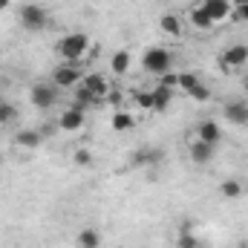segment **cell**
Wrapping results in <instances>:
<instances>
[{
    "label": "cell",
    "mask_w": 248,
    "mask_h": 248,
    "mask_svg": "<svg viewBox=\"0 0 248 248\" xmlns=\"http://www.w3.org/2000/svg\"><path fill=\"white\" fill-rule=\"evenodd\" d=\"M17 20L26 32H44L49 26V12L41 3H26L17 9Z\"/></svg>",
    "instance_id": "3957f363"
},
{
    "label": "cell",
    "mask_w": 248,
    "mask_h": 248,
    "mask_svg": "<svg viewBox=\"0 0 248 248\" xmlns=\"http://www.w3.org/2000/svg\"><path fill=\"white\" fill-rule=\"evenodd\" d=\"M219 63H222V69H228V72H240L248 63V46L246 44H231V46H225L222 55H219Z\"/></svg>",
    "instance_id": "8992f818"
},
{
    "label": "cell",
    "mask_w": 248,
    "mask_h": 248,
    "mask_svg": "<svg viewBox=\"0 0 248 248\" xmlns=\"http://www.w3.org/2000/svg\"><path fill=\"white\" fill-rule=\"evenodd\" d=\"M81 84H84V87H87V90H90V93H93L95 98H101V101H104V98L110 95V81H107V78H104L101 72H84Z\"/></svg>",
    "instance_id": "9c48e42d"
},
{
    "label": "cell",
    "mask_w": 248,
    "mask_h": 248,
    "mask_svg": "<svg viewBox=\"0 0 248 248\" xmlns=\"http://www.w3.org/2000/svg\"><path fill=\"white\" fill-rule=\"evenodd\" d=\"M41 141H44V133L41 130H32V127L17 130V136H15V144L23 147V150H35V147H41Z\"/></svg>",
    "instance_id": "2e32d148"
},
{
    "label": "cell",
    "mask_w": 248,
    "mask_h": 248,
    "mask_svg": "<svg viewBox=\"0 0 248 248\" xmlns=\"http://www.w3.org/2000/svg\"><path fill=\"white\" fill-rule=\"evenodd\" d=\"M159 26H162V32L165 35H170V38H182L185 35V26H182V20H179V15H162L159 17Z\"/></svg>",
    "instance_id": "e0dca14e"
},
{
    "label": "cell",
    "mask_w": 248,
    "mask_h": 248,
    "mask_svg": "<svg viewBox=\"0 0 248 248\" xmlns=\"http://www.w3.org/2000/svg\"><path fill=\"white\" fill-rule=\"evenodd\" d=\"M199 6L205 9V15H208L214 23H222V20L231 17V12H234V3H231V0H199Z\"/></svg>",
    "instance_id": "52a82bcc"
},
{
    "label": "cell",
    "mask_w": 248,
    "mask_h": 248,
    "mask_svg": "<svg viewBox=\"0 0 248 248\" xmlns=\"http://www.w3.org/2000/svg\"><path fill=\"white\" fill-rule=\"evenodd\" d=\"M75 243H78V248H101V231L98 228H81Z\"/></svg>",
    "instance_id": "d6986e66"
},
{
    "label": "cell",
    "mask_w": 248,
    "mask_h": 248,
    "mask_svg": "<svg viewBox=\"0 0 248 248\" xmlns=\"http://www.w3.org/2000/svg\"><path fill=\"white\" fill-rule=\"evenodd\" d=\"M176 248H199V240H196V234H193L190 222H182L179 237H176Z\"/></svg>",
    "instance_id": "44dd1931"
},
{
    "label": "cell",
    "mask_w": 248,
    "mask_h": 248,
    "mask_svg": "<svg viewBox=\"0 0 248 248\" xmlns=\"http://www.w3.org/2000/svg\"><path fill=\"white\" fill-rule=\"evenodd\" d=\"M150 93H153V110H156V113H165V110H170L176 90H170V87H165V84H156Z\"/></svg>",
    "instance_id": "5bb4252c"
},
{
    "label": "cell",
    "mask_w": 248,
    "mask_h": 248,
    "mask_svg": "<svg viewBox=\"0 0 248 248\" xmlns=\"http://www.w3.org/2000/svg\"><path fill=\"white\" fill-rule=\"evenodd\" d=\"M196 139H202L211 147H217L222 141V127L217 124V119H202V122H196Z\"/></svg>",
    "instance_id": "ba28073f"
},
{
    "label": "cell",
    "mask_w": 248,
    "mask_h": 248,
    "mask_svg": "<svg viewBox=\"0 0 248 248\" xmlns=\"http://www.w3.org/2000/svg\"><path fill=\"white\" fill-rule=\"evenodd\" d=\"M72 162L81 165V168H87V165H93V153H90L87 147H78V150L72 153Z\"/></svg>",
    "instance_id": "484cf974"
},
{
    "label": "cell",
    "mask_w": 248,
    "mask_h": 248,
    "mask_svg": "<svg viewBox=\"0 0 248 248\" xmlns=\"http://www.w3.org/2000/svg\"><path fill=\"white\" fill-rule=\"evenodd\" d=\"M162 147H139L136 153H133V168H156L159 162H162Z\"/></svg>",
    "instance_id": "7c38bea8"
},
{
    "label": "cell",
    "mask_w": 248,
    "mask_h": 248,
    "mask_svg": "<svg viewBox=\"0 0 248 248\" xmlns=\"http://www.w3.org/2000/svg\"><path fill=\"white\" fill-rule=\"evenodd\" d=\"M141 69L144 72H150V75H168L170 69H173V52L170 49H165V46H150V49H144V55H141Z\"/></svg>",
    "instance_id": "7a4b0ae2"
},
{
    "label": "cell",
    "mask_w": 248,
    "mask_h": 248,
    "mask_svg": "<svg viewBox=\"0 0 248 248\" xmlns=\"http://www.w3.org/2000/svg\"><path fill=\"white\" fill-rule=\"evenodd\" d=\"M222 116L237 127H248V101H225Z\"/></svg>",
    "instance_id": "4fadbf2b"
},
{
    "label": "cell",
    "mask_w": 248,
    "mask_h": 248,
    "mask_svg": "<svg viewBox=\"0 0 248 248\" xmlns=\"http://www.w3.org/2000/svg\"><path fill=\"white\" fill-rule=\"evenodd\" d=\"M219 193H222L225 199H243V196H246V182H240V179H225V182H219Z\"/></svg>",
    "instance_id": "ffe728a7"
},
{
    "label": "cell",
    "mask_w": 248,
    "mask_h": 248,
    "mask_svg": "<svg viewBox=\"0 0 248 248\" xmlns=\"http://www.w3.org/2000/svg\"><path fill=\"white\" fill-rule=\"evenodd\" d=\"M110 69H113V75H124V72L130 69V52H127V49H119V52L110 58Z\"/></svg>",
    "instance_id": "7402d4cb"
},
{
    "label": "cell",
    "mask_w": 248,
    "mask_h": 248,
    "mask_svg": "<svg viewBox=\"0 0 248 248\" xmlns=\"http://www.w3.org/2000/svg\"><path fill=\"white\" fill-rule=\"evenodd\" d=\"M240 23H248V0H237V6H234V12H231Z\"/></svg>",
    "instance_id": "4316f807"
},
{
    "label": "cell",
    "mask_w": 248,
    "mask_h": 248,
    "mask_svg": "<svg viewBox=\"0 0 248 248\" xmlns=\"http://www.w3.org/2000/svg\"><path fill=\"white\" fill-rule=\"evenodd\" d=\"M159 84H165V87H170V90H179V72H168V75H162Z\"/></svg>",
    "instance_id": "f1b7e54d"
},
{
    "label": "cell",
    "mask_w": 248,
    "mask_h": 248,
    "mask_svg": "<svg viewBox=\"0 0 248 248\" xmlns=\"http://www.w3.org/2000/svg\"><path fill=\"white\" fill-rule=\"evenodd\" d=\"M15 119H17V110H15L9 101L0 98V124H9V122H15Z\"/></svg>",
    "instance_id": "d4e9b609"
},
{
    "label": "cell",
    "mask_w": 248,
    "mask_h": 248,
    "mask_svg": "<svg viewBox=\"0 0 248 248\" xmlns=\"http://www.w3.org/2000/svg\"><path fill=\"white\" fill-rule=\"evenodd\" d=\"M6 3H9V0H0V9H3V6H6Z\"/></svg>",
    "instance_id": "f546056e"
},
{
    "label": "cell",
    "mask_w": 248,
    "mask_h": 248,
    "mask_svg": "<svg viewBox=\"0 0 248 248\" xmlns=\"http://www.w3.org/2000/svg\"><path fill=\"white\" fill-rule=\"evenodd\" d=\"M81 78H84L81 63H58V66L52 69V84H55L58 90H75V87L81 84Z\"/></svg>",
    "instance_id": "5b68a950"
},
{
    "label": "cell",
    "mask_w": 248,
    "mask_h": 248,
    "mask_svg": "<svg viewBox=\"0 0 248 248\" xmlns=\"http://www.w3.org/2000/svg\"><path fill=\"white\" fill-rule=\"evenodd\" d=\"M196 84H202V81H199V75H193V72H179V90L190 93Z\"/></svg>",
    "instance_id": "cb8c5ba5"
},
{
    "label": "cell",
    "mask_w": 248,
    "mask_h": 248,
    "mask_svg": "<svg viewBox=\"0 0 248 248\" xmlns=\"http://www.w3.org/2000/svg\"><path fill=\"white\" fill-rule=\"evenodd\" d=\"M214 153H217V147H211V144L202 141V139H193V141L187 144V156H190L193 165H208V162L214 159Z\"/></svg>",
    "instance_id": "8fae6325"
},
{
    "label": "cell",
    "mask_w": 248,
    "mask_h": 248,
    "mask_svg": "<svg viewBox=\"0 0 248 248\" xmlns=\"http://www.w3.org/2000/svg\"><path fill=\"white\" fill-rule=\"evenodd\" d=\"M90 52V35L87 32H69L55 41V55L63 63H81V58H87Z\"/></svg>",
    "instance_id": "6da1fadb"
},
{
    "label": "cell",
    "mask_w": 248,
    "mask_h": 248,
    "mask_svg": "<svg viewBox=\"0 0 248 248\" xmlns=\"http://www.w3.org/2000/svg\"><path fill=\"white\" fill-rule=\"evenodd\" d=\"M58 95H61V90H58L52 81H38V84H32V90H29V101H32L38 110L55 107V104H58Z\"/></svg>",
    "instance_id": "277c9868"
},
{
    "label": "cell",
    "mask_w": 248,
    "mask_h": 248,
    "mask_svg": "<svg viewBox=\"0 0 248 248\" xmlns=\"http://www.w3.org/2000/svg\"><path fill=\"white\" fill-rule=\"evenodd\" d=\"M95 104H104L101 98H95L84 84H78L75 87V98H72V107H78V110H90V107H95Z\"/></svg>",
    "instance_id": "ac0fdd59"
},
{
    "label": "cell",
    "mask_w": 248,
    "mask_h": 248,
    "mask_svg": "<svg viewBox=\"0 0 248 248\" xmlns=\"http://www.w3.org/2000/svg\"><path fill=\"white\" fill-rule=\"evenodd\" d=\"M87 122V110H78V107H66L61 116H58V127L66 130V133H75V130H81Z\"/></svg>",
    "instance_id": "30bf717a"
},
{
    "label": "cell",
    "mask_w": 248,
    "mask_h": 248,
    "mask_svg": "<svg viewBox=\"0 0 248 248\" xmlns=\"http://www.w3.org/2000/svg\"><path fill=\"white\" fill-rule=\"evenodd\" d=\"M136 104L144 107V110H153V93L150 90L147 93H136Z\"/></svg>",
    "instance_id": "83f0119b"
},
{
    "label": "cell",
    "mask_w": 248,
    "mask_h": 248,
    "mask_svg": "<svg viewBox=\"0 0 248 248\" xmlns=\"http://www.w3.org/2000/svg\"><path fill=\"white\" fill-rule=\"evenodd\" d=\"M187 20H190V26H193L196 32H208V29H214V26H217V23H214V20L205 15V9H202L199 3H193V6H190V12H187Z\"/></svg>",
    "instance_id": "9a60e30c"
},
{
    "label": "cell",
    "mask_w": 248,
    "mask_h": 248,
    "mask_svg": "<svg viewBox=\"0 0 248 248\" xmlns=\"http://www.w3.org/2000/svg\"><path fill=\"white\" fill-rule=\"evenodd\" d=\"M133 127H136V119L130 113H124V110H116L113 113V130L124 133V130H133Z\"/></svg>",
    "instance_id": "603a6c76"
}]
</instances>
